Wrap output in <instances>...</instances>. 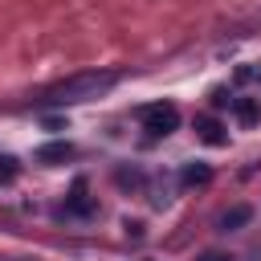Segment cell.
I'll return each mask as SVG.
<instances>
[{"label":"cell","mask_w":261,"mask_h":261,"mask_svg":"<svg viewBox=\"0 0 261 261\" xmlns=\"http://www.w3.org/2000/svg\"><path fill=\"white\" fill-rule=\"evenodd\" d=\"M114 82H118V73H110V69L73 73V77H65V82H57L53 90H45L41 102H45V106H77V102H94V98L110 94Z\"/></svg>","instance_id":"obj_1"},{"label":"cell","mask_w":261,"mask_h":261,"mask_svg":"<svg viewBox=\"0 0 261 261\" xmlns=\"http://www.w3.org/2000/svg\"><path fill=\"white\" fill-rule=\"evenodd\" d=\"M139 118H143V126H147L155 139H163V135H171V130L179 126V110H175L171 102H151V106L139 110Z\"/></svg>","instance_id":"obj_2"},{"label":"cell","mask_w":261,"mask_h":261,"mask_svg":"<svg viewBox=\"0 0 261 261\" xmlns=\"http://www.w3.org/2000/svg\"><path fill=\"white\" fill-rule=\"evenodd\" d=\"M196 139H200V143H208V147H224V143H228L224 126H220L216 118H208V114H200V118H196Z\"/></svg>","instance_id":"obj_3"},{"label":"cell","mask_w":261,"mask_h":261,"mask_svg":"<svg viewBox=\"0 0 261 261\" xmlns=\"http://www.w3.org/2000/svg\"><path fill=\"white\" fill-rule=\"evenodd\" d=\"M94 212H98V204L86 196V184H73V192L65 200V216H94Z\"/></svg>","instance_id":"obj_4"},{"label":"cell","mask_w":261,"mask_h":261,"mask_svg":"<svg viewBox=\"0 0 261 261\" xmlns=\"http://www.w3.org/2000/svg\"><path fill=\"white\" fill-rule=\"evenodd\" d=\"M33 159H37V163H65V159H73V143H65V139L45 143V147H37Z\"/></svg>","instance_id":"obj_5"},{"label":"cell","mask_w":261,"mask_h":261,"mask_svg":"<svg viewBox=\"0 0 261 261\" xmlns=\"http://www.w3.org/2000/svg\"><path fill=\"white\" fill-rule=\"evenodd\" d=\"M232 110H237V122H241V126H253V122L261 118L257 98H237V102H232Z\"/></svg>","instance_id":"obj_6"},{"label":"cell","mask_w":261,"mask_h":261,"mask_svg":"<svg viewBox=\"0 0 261 261\" xmlns=\"http://www.w3.org/2000/svg\"><path fill=\"white\" fill-rule=\"evenodd\" d=\"M179 179H184L188 188H204V184H212V167H208V163H188Z\"/></svg>","instance_id":"obj_7"},{"label":"cell","mask_w":261,"mask_h":261,"mask_svg":"<svg viewBox=\"0 0 261 261\" xmlns=\"http://www.w3.org/2000/svg\"><path fill=\"white\" fill-rule=\"evenodd\" d=\"M249 216H253V208L249 204H237V208H228L224 216H220V228L228 232V228H241V224H249Z\"/></svg>","instance_id":"obj_8"},{"label":"cell","mask_w":261,"mask_h":261,"mask_svg":"<svg viewBox=\"0 0 261 261\" xmlns=\"http://www.w3.org/2000/svg\"><path fill=\"white\" fill-rule=\"evenodd\" d=\"M200 261H228V257H220V253H204Z\"/></svg>","instance_id":"obj_9"}]
</instances>
